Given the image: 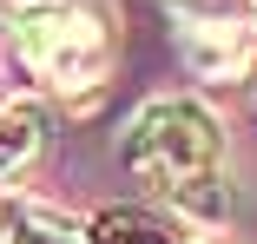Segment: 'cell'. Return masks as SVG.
I'll return each mask as SVG.
<instances>
[{"label": "cell", "instance_id": "obj_1", "mask_svg": "<svg viewBox=\"0 0 257 244\" xmlns=\"http://www.w3.org/2000/svg\"><path fill=\"white\" fill-rule=\"evenodd\" d=\"M125 165L152 191L178 198V191H191L198 178H218V165H224V126L198 99H152L132 119V132H125Z\"/></svg>", "mask_w": 257, "mask_h": 244}, {"label": "cell", "instance_id": "obj_2", "mask_svg": "<svg viewBox=\"0 0 257 244\" xmlns=\"http://www.w3.org/2000/svg\"><path fill=\"white\" fill-rule=\"evenodd\" d=\"M20 60L53 86V92H86L106 79L112 66V27L92 0H46V7H27L14 20Z\"/></svg>", "mask_w": 257, "mask_h": 244}, {"label": "cell", "instance_id": "obj_3", "mask_svg": "<svg viewBox=\"0 0 257 244\" xmlns=\"http://www.w3.org/2000/svg\"><path fill=\"white\" fill-rule=\"evenodd\" d=\"M178 40H185V60H191L204 79H244V73H250V53H257V27H244V20L178 27Z\"/></svg>", "mask_w": 257, "mask_h": 244}, {"label": "cell", "instance_id": "obj_4", "mask_svg": "<svg viewBox=\"0 0 257 244\" xmlns=\"http://www.w3.org/2000/svg\"><path fill=\"white\" fill-rule=\"evenodd\" d=\"M86 244H198V237H191L178 218H165V211L119 205V211H106V218H92Z\"/></svg>", "mask_w": 257, "mask_h": 244}, {"label": "cell", "instance_id": "obj_5", "mask_svg": "<svg viewBox=\"0 0 257 244\" xmlns=\"http://www.w3.org/2000/svg\"><path fill=\"white\" fill-rule=\"evenodd\" d=\"M46 139V112L40 106H0V178H14Z\"/></svg>", "mask_w": 257, "mask_h": 244}, {"label": "cell", "instance_id": "obj_6", "mask_svg": "<svg viewBox=\"0 0 257 244\" xmlns=\"http://www.w3.org/2000/svg\"><path fill=\"white\" fill-rule=\"evenodd\" d=\"M0 244H86V231H73V224L53 218V211H20V218H7Z\"/></svg>", "mask_w": 257, "mask_h": 244}, {"label": "cell", "instance_id": "obj_7", "mask_svg": "<svg viewBox=\"0 0 257 244\" xmlns=\"http://www.w3.org/2000/svg\"><path fill=\"white\" fill-rule=\"evenodd\" d=\"M244 86H250V99H257V53H250V73H244Z\"/></svg>", "mask_w": 257, "mask_h": 244}]
</instances>
